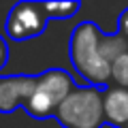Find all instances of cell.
Masks as SVG:
<instances>
[{
	"instance_id": "cell-1",
	"label": "cell",
	"mask_w": 128,
	"mask_h": 128,
	"mask_svg": "<svg viewBox=\"0 0 128 128\" xmlns=\"http://www.w3.org/2000/svg\"><path fill=\"white\" fill-rule=\"evenodd\" d=\"M105 32L94 22H81L70 34L68 56L79 77L92 88H105L111 81V62L102 56L100 43Z\"/></svg>"
},
{
	"instance_id": "cell-2",
	"label": "cell",
	"mask_w": 128,
	"mask_h": 128,
	"mask_svg": "<svg viewBox=\"0 0 128 128\" xmlns=\"http://www.w3.org/2000/svg\"><path fill=\"white\" fill-rule=\"evenodd\" d=\"M62 128H100L105 124L102 94L98 88H75L54 115Z\"/></svg>"
},
{
	"instance_id": "cell-3",
	"label": "cell",
	"mask_w": 128,
	"mask_h": 128,
	"mask_svg": "<svg viewBox=\"0 0 128 128\" xmlns=\"http://www.w3.org/2000/svg\"><path fill=\"white\" fill-rule=\"evenodd\" d=\"M75 88L77 86L66 70L49 68L45 73L36 75V88H34L32 96L24 102V109L34 120H47L51 115H56L58 107Z\"/></svg>"
},
{
	"instance_id": "cell-4",
	"label": "cell",
	"mask_w": 128,
	"mask_h": 128,
	"mask_svg": "<svg viewBox=\"0 0 128 128\" xmlns=\"http://www.w3.org/2000/svg\"><path fill=\"white\" fill-rule=\"evenodd\" d=\"M47 17L43 2H17L9 11L4 22L6 36L13 41H30L41 36L47 28Z\"/></svg>"
},
{
	"instance_id": "cell-5",
	"label": "cell",
	"mask_w": 128,
	"mask_h": 128,
	"mask_svg": "<svg viewBox=\"0 0 128 128\" xmlns=\"http://www.w3.org/2000/svg\"><path fill=\"white\" fill-rule=\"evenodd\" d=\"M34 88H36V77L32 75L0 77V113H13L17 107H24Z\"/></svg>"
},
{
	"instance_id": "cell-6",
	"label": "cell",
	"mask_w": 128,
	"mask_h": 128,
	"mask_svg": "<svg viewBox=\"0 0 128 128\" xmlns=\"http://www.w3.org/2000/svg\"><path fill=\"white\" fill-rule=\"evenodd\" d=\"M102 113L105 124L124 128L128 124V90L120 86H109L102 92Z\"/></svg>"
},
{
	"instance_id": "cell-7",
	"label": "cell",
	"mask_w": 128,
	"mask_h": 128,
	"mask_svg": "<svg viewBox=\"0 0 128 128\" xmlns=\"http://www.w3.org/2000/svg\"><path fill=\"white\" fill-rule=\"evenodd\" d=\"M100 49H102V56L113 64L120 56H124L128 51V41L120 32L118 34H105L102 36V43H100Z\"/></svg>"
},
{
	"instance_id": "cell-8",
	"label": "cell",
	"mask_w": 128,
	"mask_h": 128,
	"mask_svg": "<svg viewBox=\"0 0 128 128\" xmlns=\"http://www.w3.org/2000/svg\"><path fill=\"white\" fill-rule=\"evenodd\" d=\"M43 6H45V13H47L49 19H70L81 9V4L75 2V0H66V2H43Z\"/></svg>"
},
{
	"instance_id": "cell-9",
	"label": "cell",
	"mask_w": 128,
	"mask_h": 128,
	"mask_svg": "<svg viewBox=\"0 0 128 128\" xmlns=\"http://www.w3.org/2000/svg\"><path fill=\"white\" fill-rule=\"evenodd\" d=\"M111 81H115V86L128 90V51L111 64Z\"/></svg>"
},
{
	"instance_id": "cell-10",
	"label": "cell",
	"mask_w": 128,
	"mask_h": 128,
	"mask_svg": "<svg viewBox=\"0 0 128 128\" xmlns=\"http://www.w3.org/2000/svg\"><path fill=\"white\" fill-rule=\"evenodd\" d=\"M118 28H120V34H122V36H128V9H124V11H122Z\"/></svg>"
},
{
	"instance_id": "cell-11",
	"label": "cell",
	"mask_w": 128,
	"mask_h": 128,
	"mask_svg": "<svg viewBox=\"0 0 128 128\" xmlns=\"http://www.w3.org/2000/svg\"><path fill=\"white\" fill-rule=\"evenodd\" d=\"M6 58H9V47H6V43H4V38L0 36V68L6 64Z\"/></svg>"
},
{
	"instance_id": "cell-12",
	"label": "cell",
	"mask_w": 128,
	"mask_h": 128,
	"mask_svg": "<svg viewBox=\"0 0 128 128\" xmlns=\"http://www.w3.org/2000/svg\"><path fill=\"white\" fill-rule=\"evenodd\" d=\"M124 128H128V124H126V126H124Z\"/></svg>"
}]
</instances>
